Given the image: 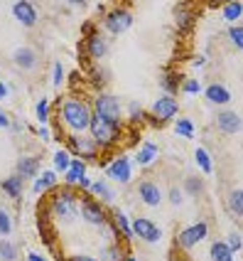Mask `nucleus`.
Returning a JSON list of instances; mask_svg holds the SVG:
<instances>
[{
  "label": "nucleus",
  "mask_w": 243,
  "mask_h": 261,
  "mask_svg": "<svg viewBox=\"0 0 243 261\" xmlns=\"http://www.w3.org/2000/svg\"><path fill=\"white\" fill-rule=\"evenodd\" d=\"M59 116H62V123H64L69 130L81 133V130L88 128V123H91V116H94V114H91V109H88L81 99H67V101L62 103Z\"/></svg>",
  "instance_id": "obj_1"
},
{
  "label": "nucleus",
  "mask_w": 243,
  "mask_h": 261,
  "mask_svg": "<svg viewBox=\"0 0 243 261\" xmlns=\"http://www.w3.org/2000/svg\"><path fill=\"white\" fill-rule=\"evenodd\" d=\"M49 210L52 215L62 222H72L79 217V200H76V192L72 188L64 190H54L52 192V200H49Z\"/></svg>",
  "instance_id": "obj_2"
},
{
  "label": "nucleus",
  "mask_w": 243,
  "mask_h": 261,
  "mask_svg": "<svg viewBox=\"0 0 243 261\" xmlns=\"http://www.w3.org/2000/svg\"><path fill=\"white\" fill-rule=\"evenodd\" d=\"M88 130H91V141L99 145V148H108L118 141L120 130H118V123H111L101 116H91V123H88Z\"/></svg>",
  "instance_id": "obj_3"
},
{
  "label": "nucleus",
  "mask_w": 243,
  "mask_h": 261,
  "mask_svg": "<svg viewBox=\"0 0 243 261\" xmlns=\"http://www.w3.org/2000/svg\"><path fill=\"white\" fill-rule=\"evenodd\" d=\"M177 111H179V103L174 96H160L158 101L153 103V123L155 126H162V123H167L170 118L177 116Z\"/></svg>",
  "instance_id": "obj_4"
},
{
  "label": "nucleus",
  "mask_w": 243,
  "mask_h": 261,
  "mask_svg": "<svg viewBox=\"0 0 243 261\" xmlns=\"http://www.w3.org/2000/svg\"><path fill=\"white\" fill-rule=\"evenodd\" d=\"M133 25V15L128 8H113L111 13H106V28L113 35H120Z\"/></svg>",
  "instance_id": "obj_5"
},
{
  "label": "nucleus",
  "mask_w": 243,
  "mask_h": 261,
  "mask_svg": "<svg viewBox=\"0 0 243 261\" xmlns=\"http://www.w3.org/2000/svg\"><path fill=\"white\" fill-rule=\"evenodd\" d=\"M96 116L106 118L111 123H118V118H120V103H118V99L111 96V94H101L96 99Z\"/></svg>",
  "instance_id": "obj_6"
},
{
  "label": "nucleus",
  "mask_w": 243,
  "mask_h": 261,
  "mask_svg": "<svg viewBox=\"0 0 243 261\" xmlns=\"http://www.w3.org/2000/svg\"><path fill=\"white\" fill-rule=\"evenodd\" d=\"M69 145L76 150V155H81L79 160H96V153H99V145L91 141V136H72L69 138Z\"/></svg>",
  "instance_id": "obj_7"
},
{
  "label": "nucleus",
  "mask_w": 243,
  "mask_h": 261,
  "mask_svg": "<svg viewBox=\"0 0 243 261\" xmlns=\"http://www.w3.org/2000/svg\"><path fill=\"white\" fill-rule=\"evenodd\" d=\"M106 175L111 177V180H115V182H128L130 175H133V165H130V158H115L111 165H108V170H106Z\"/></svg>",
  "instance_id": "obj_8"
},
{
  "label": "nucleus",
  "mask_w": 243,
  "mask_h": 261,
  "mask_svg": "<svg viewBox=\"0 0 243 261\" xmlns=\"http://www.w3.org/2000/svg\"><path fill=\"white\" fill-rule=\"evenodd\" d=\"M130 229H133V237H140L143 242H158L160 239V229L150 222V219H133V224H130Z\"/></svg>",
  "instance_id": "obj_9"
},
{
  "label": "nucleus",
  "mask_w": 243,
  "mask_h": 261,
  "mask_svg": "<svg viewBox=\"0 0 243 261\" xmlns=\"http://www.w3.org/2000/svg\"><path fill=\"white\" fill-rule=\"evenodd\" d=\"M79 215L88 222V224H103L106 222V212H103V207H101V202H96V200H84V204L79 207Z\"/></svg>",
  "instance_id": "obj_10"
},
{
  "label": "nucleus",
  "mask_w": 243,
  "mask_h": 261,
  "mask_svg": "<svg viewBox=\"0 0 243 261\" xmlns=\"http://www.w3.org/2000/svg\"><path fill=\"white\" fill-rule=\"evenodd\" d=\"M206 232H209V227H206V222H197L194 227H187L185 232L179 234V244L185 249L194 247V244H199L201 239L206 237Z\"/></svg>",
  "instance_id": "obj_11"
},
{
  "label": "nucleus",
  "mask_w": 243,
  "mask_h": 261,
  "mask_svg": "<svg viewBox=\"0 0 243 261\" xmlns=\"http://www.w3.org/2000/svg\"><path fill=\"white\" fill-rule=\"evenodd\" d=\"M13 15L22 22V25H27L32 28L35 22H37V10H35V5L27 3V0H20V3H15L13 5Z\"/></svg>",
  "instance_id": "obj_12"
},
{
  "label": "nucleus",
  "mask_w": 243,
  "mask_h": 261,
  "mask_svg": "<svg viewBox=\"0 0 243 261\" xmlns=\"http://www.w3.org/2000/svg\"><path fill=\"white\" fill-rule=\"evenodd\" d=\"M216 126L224 130V133L233 136V133L241 130V116H238L236 111H221V114L216 116Z\"/></svg>",
  "instance_id": "obj_13"
},
{
  "label": "nucleus",
  "mask_w": 243,
  "mask_h": 261,
  "mask_svg": "<svg viewBox=\"0 0 243 261\" xmlns=\"http://www.w3.org/2000/svg\"><path fill=\"white\" fill-rule=\"evenodd\" d=\"M84 49L88 52V57L101 59V57H106V52H108V44H106V40L101 37L99 32H91V35L86 37Z\"/></svg>",
  "instance_id": "obj_14"
},
{
  "label": "nucleus",
  "mask_w": 243,
  "mask_h": 261,
  "mask_svg": "<svg viewBox=\"0 0 243 261\" xmlns=\"http://www.w3.org/2000/svg\"><path fill=\"white\" fill-rule=\"evenodd\" d=\"M138 195H140V200L145 204H150V207H158L160 200H162V195H160V190L155 182H150V180H145L140 182V188H138Z\"/></svg>",
  "instance_id": "obj_15"
},
{
  "label": "nucleus",
  "mask_w": 243,
  "mask_h": 261,
  "mask_svg": "<svg viewBox=\"0 0 243 261\" xmlns=\"http://www.w3.org/2000/svg\"><path fill=\"white\" fill-rule=\"evenodd\" d=\"M37 173H40V158H32V155H27V158H20L17 160V177H22V180H27V177H37Z\"/></svg>",
  "instance_id": "obj_16"
},
{
  "label": "nucleus",
  "mask_w": 243,
  "mask_h": 261,
  "mask_svg": "<svg viewBox=\"0 0 243 261\" xmlns=\"http://www.w3.org/2000/svg\"><path fill=\"white\" fill-rule=\"evenodd\" d=\"M15 64L17 67H22V69H32L35 64H37V55L29 49V47H20L17 52H15Z\"/></svg>",
  "instance_id": "obj_17"
},
{
  "label": "nucleus",
  "mask_w": 243,
  "mask_h": 261,
  "mask_svg": "<svg viewBox=\"0 0 243 261\" xmlns=\"http://www.w3.org/2000/svg\"><path fill=\"white\" fill-rule=\"evenodd\" d=\"M81 177H86V163L84 160H72L67 168V185H76Z\"/></svg>",
  "instance_id": "obj_18"
},
{
  "label": "nucleus",
  "mask_w": 243,
  "mask_h": 261,
  "mask_svg": "<svg viewBox=\"0 0 243 261\" xmlns=\"http://www.w3.org/2000/svg\"><path fill=\"white\" fill-rule=\"evenodd\" d=\"M54 185H57V173L47 170V173H40V175H37V180H35L32 190H35V195H40V192H44V190H52Z\"/></svg>",
  "instance_id": "obj_19"
},
{
  "label": "nucleus",
  "mask_w": 243,
  "mask_h": 261,
  "mask_svg": "<svg viewBox=\"0 0 243 261\" xmlns=\"http://www.w3.org/2000/svg\"><path fill=\"white\" fill-rule=\"evenodd\" d=\"M206 99L211 103H229L231 91L226 87H221V84H211V87L206 89Z\"/></svg>",
  "instance_id": "obj_20"
},
{
  "label": "nucleus",
  "mask_w": 243,
  "mask_h": 261,
  "mask_svg": "<svg viewBox=\"0 0 243 261\" xmlns=\"http://www.w3.org/2000/svg\"><path fill=\"white\" fill-rule=\"evenodd\" d=\"M155 158H158V145L155 143H145L143 148L138 150V155H135V160H138L140 165H150Z\"/></svg>",
  "instance_id": "obj_21"
},
{
  "label": "nucleus",
  "mask_w": 243,
  "mask_h": 261,
  "mask_svg": "<svg viewBox=\"0 0 243 261\" xmlns=\"http://www.w3.org/2000/svg\"><path fill=\"white\" fill-rule=\"evenodd\" d=\"M3 192H5L8 197H17V195L22 192V177L10 175L8 180H3Z\"/></svg>",
  "instance_id": "obj_22"
},
{
  "label": "nucleus",
  "mask_w": 243,
  "mask_h": 261,
  "mask_svg": "<svg viewBox=\"0 0 243 261\" xmlns=\"http://www.w3.org/2000/svg\"><path fill=\"white\" fill-rule=\"evenodd\" d=\"M113 224H115V229H118V234H123L126 239H130V237H133L130 222H128V217H126L123 212H118V210L113 212Z\"/></svg>",
  "instance_id": "obj_23"
},
{
  "label": "nucleus",
  "mask_w": 243,
  "mask_h": 261,
  "mask_svg": "<svg viewBox=\"0 0 243 261\" xmlns=\"http://www.w3.org/2000/svg\"><path fill=\"white\" fill-rule=\"evenodd\" d=\"M179 87H182V76L179 74H165L162 76V89L167 91V96H174Z\"/></svg>",
  "instance_id": "obj_24"
},
{
  "label": "nucleus",
  "mask_w": 243,
  "mask_h": 261,
  "mask_svg": "<svg viewBox=\"0 0 243 261\" xmlns=\"http://www.w3.org/2000/svg\"><path fill=\"white\" fill-rule=\"evenodd\" d=\"M174 133L182 138H194V123L189 118H177L174 121Z\"/></svg>",
  "instance_id": "obj_25"
},
{
  "label": "nucleus",
  "mask_w": 243,
  "mask_h": 261,
  "mask_svg": "<svg viewBox=\"0 0 243 261\" xmlns=\"http://www.w3.org/2000/svg\"><path fill=\"white\" fill-rule=\"evenodd\" d=\"M211 259L214 261H233V254H231V249L224 244V242H214V247H211Z\"/></svg>",
  "instance_id": "obj_26"
},
{
  "label": "nucleus",
  "mask_w": 243,
  "mask_h": 261,
  "mask_svg": "<svg viewBox=\"0 0 243 261\" xmlns=\"http://www.w3.org/2000/svg\"><path fill=\"white\" fill-rule=\"evenodd\" d=\"M241 15H243V3L241 0H236V3H226V5H224V17H226L229 22H236Z\"/></svg>",
  "instance_id": "obj_27"
},
{
  "label": "nucleus",
  "mask_w": 243,
  "mask_h": 261,
  "mask_svg": "<svg viewBox=\"0 0 243 261\" xmlns=\"http://www.w3.org/2000/svg\"><path fill=\"white\" fill-rule=\"evenodd\" d=\"M194 158H197V165H199L204 173L209 175L211 170H214V163H211V158H209V153L204 150V148H197V153H194Z\"/></svg>",
  "instance_id": "obj_28"
},
{
  "label": "nucleus",
  "mask_w": 243,
  "mask_h": 261,
  "mask_svg": "<svg viewBox=\"0 0 243 261\" xmlns=\"http://www.w3.org/2000/svg\"><path fill=\"white\" fill-rule=\"evenodd\" d=\"M174 15H177V25H179V30H187V28H189V22H192V13H189V5H177Z\"/></svg>",
  "instance_id": "obj_29"
},
{
  "label": "nucleus",
  "mask_w": 243,
  "mask_h": 261,
  "mask_svg": "<svg viewBox=\"0 0 243 261\" xmlns=\"http://www.w3.org/2000/svg\"><path fill=\"white\" fill-rule=\"evenodd\" d=\"M15 256H17V247H15L13 242L3 239V242H0V259L3 261H15Z\"/></svg>",
  "instance_id": "obj_30"
},
{
  "label": "nucleus",
  "mask_w": 243,
  "mask_h": 261,
  "mask_svg": "<svg viewBox=\"0 0 243 261\" xmlns=\"http://www.w3.org/2000/svg\"><path fill=\"white\" fill-rule=\"evenodd\" d=\"M229 204H231V210H233V215H236V217H241L243 215V192L241 190H233V192H231Z\"/></svg>",
  "instance_id": "obj_31"
},
{
  "label": "nucleus",
  "mask_w": 243,
  "mask_h": 261,
  "mask_svg": "<svg viewBox=\"0 0 243 261\" xmlns=\"http://www.w3.org/2000/svg\"><path fill=\"white\" fill-rule=\"evenodd\" d=\"M185 190L189 192V195H201V192H204V180H201V177H197V175H194V177H187V180H185Z\"/></svg>",
  "instance_id": "obj_32"
},
{
  "label": "nucleus",
  "mask_w": 243,
  "mask_h": 261,
  "mask_svg": "<svg viewBox=\"0 0 243 261\" xmlns=\"http://www.w3.org/2000/svg\"><path fill=\"white\" fill-rule=\"evenodd\" d=\"M91 192H94V195H99L101 200H106V202H111V200H113V192H111V190H108V185H106V182H91Z\"/></svg>",
  "instance_id": "obj_33"
},
{
  "label": "nucleus",
  "mask_w": 243,
  "mask_h": 261,
  "mask_svg": "<svg viewBox=\"0 0 243 261\" xmlns=\"http://www.w3.org/2000/svg\"><path fill=\"white\" fill-rule=\"evenodd\" d=\"M69 153L67 150H57V155H54V168H57V173H67V168H69Z\"/></svg>",
  "instance_id": "obj_34"
},
{
  "label": "nucleus",
  "mask_w": 243,
  "mask_h": 261,
  "mask_svg": "<svg viewBox=\"0 0 243 261\" xmlns=\"http://www.w3.org/2000/svg\"><path fill=\"white\" fill-rule=\"evenodd\" d=\"M224 244L231 249V254H238V251H241V234H238V232H231L229 239H226Z\"/></svg>",
  "instance_id": "obj_35"
},
{
  "label": "nucleus",
  "mask_w": 243,
  "mask_h": 261,
  "mask_svg": "<svg viewBox=\"0 0 243 261\" xmlns=\"http://www.w3.org/2000/svg\"><path fill=\"white\" fill-rule=\"evenodd\" d=\"M229 37H231V42L236 44V49H241L243 47V28L241 25H233V28L229 30Z\"/></svg>",
  "instance_id": "obj_36"
},
{
  "label": "nucleus",
  "mask_w": 243,
  "mask_h": 261,
  "mask_svg": "<svg viewBox=\"0 0 243 261\" xmlns=\"http://www.w3.org/2000/svg\"><path fill=\"white\" fill-rule=\"evenodd\" d=\"M182 91H185V94H197V91H199V82H197V79H182Z\"/></svg>",
  "instance_id": "obj_37"
},
{
  "label": "nucleus",
  "mask_w": 243,
  "mask_h": 261,
  "mask_svg": "<svg viewBox=\"0 0 243 261\" xmlns=\"http://www.w3.org/2000/svg\"><path fill=\"white\" fill-rule=\"evenodd\" d=\"M37 118L42 123H47V118H49V103H47V99H42V101L37 103Z\"/></svg>",
  "instance_id": "obj_38"
},
{
  "label": "nucleus",
  "mask_w": 243,
  "mask_h": 261,
  "mask_svg": "<svg viewBox=\"0 0 243 261\" xmlns=\"http://www.w3.org/2000/svg\"><path fill=\"white\" fill-rule=\"evenodd\" d=\"M10 229H13V222L8 217V212L0 210V234H10Z\"/></svg>",
  "instance_id": "obj_39"
},
{
  "label": "nucleus",
  "mask_w": 243,
  "mask_h": 261,
  "mask_svg": "<svg viewBox=\"0 0 243 261\" xmlns=\"http://www.w3.org/2000/svg\"><path fill=\"white\" fill-rule=\"evenodd\" d=\"M52 82H54V87H59L62 82H64V69H62V64H54V76H52Z\"/></svg>",
  "instance_id": "obj_40"
},
{
  "label": "nucleus",
  "mask_w": 243,
  "mask_h": 261,
  "mask_svg": "<svg viewBox=\"0 0 243 261\" xmlns=\"http://www.w3.org/2000/svg\"><path fill=\"white\" fill-rule=\"evenodd\" d=\"M170 202H172V204H179V202H182V192H179L177 188L170 190Z\"/></svg>",
  "instance_id": "obj_41"
},
{
  "label": "nucleus",
  "mask_w": 243,
  "mask_h": 261,
  "mask_svg": "<svg viewBox=\"0 0 243 261\" xmlns=\"http://www.w3.org/2000/svg\"><path fill=\"white\" fill-rule=\"evenodd\" d=\"M130 114H133V121H140V118H143V109H140L138 103H133V106H130Z\"/></svg>",
  "instance_id": "obj_42"
},
{
  "label": "nucleus",
  "mask_w": 243,
  "mask_h": 261,
  "mask_svg": "<svg viewBox=\"0 0 243 261\" xmlns=\"http://www.w3.org/2000/svg\"><path fill=\"white\" fill-rule=\"evenodd\" d=\"M106 259H108V261H120V251H118V247L108 249V251H106Z\"/></svg>",
  "instance_id": "obj_43"
},
{
  "label": "nucleus",
  "mask_w": 243,
  "mask_h": 261,
  "mask_svg": "<svg viewBox=\"0 0 243 261\" xmlns=\"http://www.w3.org/2000/svg\"><path fill=\"white\" fill-rule=\"evenodd\" d=\"M76 185H79V190H88V188H91V180H88V177H81Z\"/></svg>",
  "instance_id": "obj_44"
},
{
  "label": "nucleus",
  "mask_w": 243,
  "mask_h": 261,
  "mask_svg": "<svg viewBox=\"0 0 243 261\" xmlns=\"http://www.w3.org/2000/svg\"><path fill=\"white\" fill-rule=\"evenodd\" d=\"M8 126H10V118H8L5 114H3V111H0V128H8Z\"/></svg>",
  "instance_id": "obj_45"
},
{
  "label": "nucleus",
  "mask_w": 243,
  "mask_h": 261,
  "mask_svg": "<svg viewBox=\"0 0 243 261\" xmlns=\"http://www.w3.org/2000/svg\"><path fill=\"white\" fill-rule=\"evenodd\" d=\"M72 261H96V259H91V256H81V254L76 256V254H74V256H72Z\"/></svg>",
  "instance_id": "obj_46"
},
{
  "label": "nucleus",
  "mask_w": 243,
  "mask_h": 261,
  "mask_svg": "<svg viewBox=\"0 0 243 261\" xmlns=\"http://www.w3.org/2000/svg\"><path fill=\"white\" fill-rule=\"evenodd\" d=\"M27 261H44V259L40 256V254H35V251H32V254H27Z\"/></svg>",
  "instance_id": "obj_47"
},
{
  "label": "nucleus",
  "mask_w": 243,
  "mask_h": 261,
  "mask_svg": "<svg viewBox=\"0 0 243 261\" xmlns=\"http://www.w3.org/2000/svg\"><path fill=\"white\" fill-rule=\"evenodd\" d=\"M5 96H8V87L0 82V99H5Z\"/></svg>",
  "instance_id": "obj_48"
},
{
  "label": "nucleus",
  "mask_w": 243,
  "mask_h": 261,
  "mask_svg": "<svg viewBox=\"0 0 243 261\" xmlns=\"http://www.w3.org/2000/svg\"><path fill=\"white\" fill-rule=\"evenodd\" d=\"M40 138H44V141H47V138H49V130H47V128H40Z\"/></svg>",
  "instance_id": "obj_49"
},
{
  "label": "nucleus",
  "mask_w": 243,
  "mask_h": 261,
  "mask_svg": "<svg viewBox=\"0 0 243 261\" xmlns=\"http://www.w3.org/2000/svg\"><path fill=\"white\" fill-rule=\"evenodd\" d=\"M126 261H135V256H128V259H126Z\"/></svg>",
  "instance_id": "obj_50"
}]
</instances>
